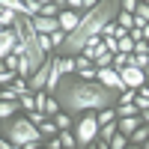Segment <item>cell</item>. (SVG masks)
Returning <instances> with one entry per match:
<instances>
[{
	"mask_svg": "<svg viewBox=\"0 0 149 149\" xmlns=\"http://www.w3.org/2000/svg\"><path fill=\"white\" fill-rule=\"evenodd\" d=\"M54 98L60 102V110H66L72 116H81L86 110H102V107H113L119 90L98 84V81H81L78 74H66L60 86L54 90Z\"/></svg>",
	"mask_w": 149,
	"mask_h": 149,
	"instance_id": "obj_1",
	"label": "cell"
},
{
	"mask_svg": "<svg viewBox=\"0 0 149 149\" xmlns=\"http://www.w3.org/2000/svg\"><path fill=\"white\" fill-rule=\"evenodd\" d=\"M0 134H3L6 140H12L15 146H21V149H36V146H42V140H45L42 131L36 128L24 113H15L12 119H6Z\"/></svg>",
	"mask_w": 149,
	"mask_h": 149,
	"instance_id": "obj_2",
	"label": "cell"
},
{
	"mask_svg": "<svg viewBox=\"0 0 149 149\" xmlns=\"http://www.w3.org/2000/svg\"><path fill=\"white\" fill-rule=\"evenodd\" d=\"M74 140H78V149H86L95 137H98V119H95V110H86V113L74 116Z\"/></svg>",
	"mask_w": 149,
	"mask_h": 149,
	"instance_id": "obj_3",
	"label": "cell"
},
{
	"mask_svg": "<svg viewBox=\"0 0 149 149\" xmlns=\"http://www.w3.org/2000/svg\"><path fill=\"white\" fill-rule=\"evenodd\" d=\"M51 66H54V54H48V57H45V63H42V66H39V69H36L30 78H27V86H30L33 93H36V90H45L48 74H51Z\"/></svg>",
	"mask_w": 149,
	"mask_h": 149,
	"instance_id": "obj_4",
	"label": "cell"
},
{
	"mask_svg": "<svg viewBox=\"0 0 149 149\" xmlns=\"http://www.w3.org/2000/svg\"><path fill=\"white\" fill-rule=\"evenodd\" d=\"M116 72H119L122 86H128V90H137V86H143V84H146L143 69H137V66H122V69H116Z\"/></svg>",
	"mask_w": 149,
	"mask_h": 149,
	"instance_id": "obj_5",
	"label": "cell"
},
{
	"mask_svg": "<svg viewBox=\"0 0 149 149\" xmlns=\"http://www.w3.org/2000/svg\"><path fill=\"white\" fill-rule=\"evenodd\" d=\"M74 74H78L81 81H95L98 69H95V63H93L90 57H84V54H74Z\"/></svg>",
	"mask_w": 149,
	"mask_h": 149,
	"instance_id": "obj_6",
	"label": "cell"
},
{
	"mask_svg": "<svg viewBox=\"0 0 149 149\" xmlns=\"http://www.w3.org/2000/svg\"><path fill=\"white\" fill-rule=\"evenodd\" d=\"M95 81L98 84H104V86H110V90H125L122 86V81H119V72L113 69V66H107V69H98V74H95Z\"/></svg>",
	"mask_w": 149,
	"mask_h": 149,
	"instance_id": "obj_7",
	"label": "cell"
},
{
	"mask_svg": "<svg viewBox=\"0 0 149 149\" xmlns=\"http://www.w3.org/2000/svg\"><path fill=\"white\" fill-rule=\"evenodd\" d=\"M15 45H18V33L12 30V27H3V30H0V60L9 57Z\"/></svg>",
	"mask_w": 149,
	"mask_h": 149,
	"instance_id": "obj_8",
	"label": "cell"
},
{
	"mask_svg": "<svg viewBox=\"0 0 149 149\" xmlns=\"http://www.w3.org/2000/svg\"><path fill=\"white\" fill-rule=\"evenodd\" d=\"M57 21H60V30H66V33H72L74 27L81 24V12H72V9H60V15H57Z\"/></svg>",
	"mask_w": 149,
	"mask_h": 149,
	"instance_id": "obj_9",
	"label": "cell"
},
{
	"mask_svg": "<svg viewBox=\"0 0 149 149\" xmlns=\"http://www.w3.org/2000/svg\"><path fill=\"white\" fill-rule=\"evenodd\" d=\"M102 51H104V45H102V36H90V39H86V42L81 45V54H84V57H90V60H95Z\"/></svg>",
	"mask_w": 149,
	"mask_h": 149,
	"instance_id": "obj_10",
	"label": "cell"
},
{
	"mask_svg": "<svg viewBox=\"0 0 149 149\" xmlns=\"http://www.w3.org/2000/svg\"><path fill=\"white\" fill-rule=\"evenodd\" d=\"M51 119H54V125H57L60 131H72V128H74V116H72V113H66V110H57Z\"/></svg>",
	"mask_w": 149,
	"mask_h": 149,
	"instance_id": "obj_11",
	"label": "cell"
},
{
	"mask_svg": "<svg viewBox=\"0 0 149 149\" xmlns=\"http://www.w3.org/2000/svg\"><path fill=\"white\" fill-rule=\"evenodd\" d=\"M137 125H140V113H137V116H116V128H119L122 134H131Z\"/></svg>",
	"mask_w": 149,
	"mask_h": 149,
	"instance_id": "obj_12",
	"label": "cell"
},
{
	"mask_svg": "<svg viewBox=\"0 0 149 149\" xmlns=\"http://www.w3.org/2000/svg\"><path fill=\"white\" fill-rule=\"evenodd\" d=\"M15 113H21V104L18 102H0V119H12V116H15Z\"/></svg>",
	"mask_w": 149,
	"mask_h": 149,
	"instance_id": "obj_13",
	"label": "cell"
},
{
	"mask_svg": "<svg viewBox=\"0 0 149 149\" xmlns=\"http://www.w3.org/2000/svg\"><path fill=\"white\" fill-rule=\"evenodd\" d=\"M140 24H149V3L137 0V9H134V27H140Z\"/></svg>",
	"mask_w": 149,
	"mask_h": 149,
	"instance_id": "obj_14",
	"label": "cell"
},
{
	"mask_svg": "<svg viewBox=\"0 0 149 149\" xmlns=\"http://www.w3.org/2000/svg\"><path fill=\"white\" fill-rule=\"evenodd\" d=\"M57 69L63 72V78L66 74H74V57H60L57 54Z\"/></svg>",
	"mask_w": 149,
	"mask_h": 149,
	"instance_id": "obj_15",
	"label": "cell"
},
{
	"mask_svg": "<svg viewBox=\"0 0 149 149\" xmlns=\"http://www.w3.org/2000/svg\"><path fill=\"white\" fill-rule=\"evenodd\" d=\"M146 137H149V125H146V122H140V125L128 134V140H131V143H143Z\"/></svg>",
	"mask_w": 149,
	"mask_h": 149,
	"instance_id": "obj_16",
	"label": "cell"
},
{
	"mask_svg": "<svg viewBox=\"0 0 149 149\" xmlns=\"http://www.w3.org/2000/svg\"><path fill=\"white\" fill-rule=\"evenodd\" d=\"M95 119H98V125H107V122L116 119V110L113 107H102V110H95Z\"/></svg>",
	"mask_w": 149,
	"mask_h": 149,
	"instance_id": "obj_17",
	"label": "cell"
},
{
	"mask_svg": "<svg viewBox=\"0 0 149 149\" xmlns=\"http://www.w3.org/2000/svg\"><path fill=\"white\" fill-rule=\"evenodd\" d=\"M113 110H116V116H137V113H140L134 102H131V104H119V102H116V104H113Z\"/></svg>",
	"mask_w": 149,
	"mask_h": 149,
	"instance_id": "obj_18",
	"label": "cell"
},
{
	"mask_svg": "<svg viewBox=\"0 0 149 149\" xmlns=\"http://www.w3.org/2000/svg\"><path fill=\"white\" fill-rule=\"evenodd\" d=\"M128 143H131V140H128V134H122V131H116L113 137L107 140V146H110V149H125Z\"/></svg>",
	"mask_w": 149,
	"mask_h": 149,
	"instance_id": "obj_19",
	"label": "cell"
},
{
	"mask_svg": "<svg viewBox=\"0 0 149 149\" xmlns=\"http://www.w3.org/2000/svg\"><path fill=\"white\" fill-rule=\"evenodd\" d=\"M15 18H18V12L0 6V30H3V27H12V24H15Z\"/></svg>",
	"mask_w": 149,
	"mask_h": 149,
	"instance_id": "obj_20",
	"label": "cell"
},
{
	"mask_svg": "<svg viewBox=\"0 0 149 149\" xmlns=\"http://www.w3.org/2000/svg\"><path fill=\"white\" fill-rule=\"evenodd\" d=\"M116 131H119V128H116V119L107 122V125H98V140H110Z\"/></svg>",
	"mask_w": 149,
	"mask_h": 149,
	"instance_id": "obj_21",
	"label": "cell"
},
{
	"mask_svg": "<svg viewBox=\"0 0 149 149\" xmlns=\"http://www.w3.org/2000/svg\"><path fill=\"white\" fill-rule=\"evenodd\" d=\"M116 24H119V27H125V30H131L134 27V12H116Z\"/></svg>",
	"mask_w": 149,
	"mask_h": 149,
	"instance_id": "obj_22",
	"label": "cell"
},
{
	"mask_svg": "<svg viewBox=\"0 0 149 149\" xmlns=\"http://www.w3.org/2000/svg\"><path fill=\"white\" fill-rule=\"evenodd\" d=\"M39 131H42V137H54V134H60V128L54 125V119H51V116H48V119H42Z\"/></svg>",
	"mask_w": 149,
	"mask_h": 149,
	"instance_id": "obj_23",
	"label": "cell"
},
{
	"mask_svg": "<svg viewBox=\"0 0 149 149\" xmlns=\"http://www.w3.org/2000/svg\"><path fill=\"white\" fill-rule=\"evenodd\" d=\"M57 137H60V143H63V149H78V140H74V131H60Z\"/></svg>",
	"mask_w": 149,
	"mask_h": 149,
	"instance_id": "obj_24",
	"label": "cell"
},
{
	"mask_svg": "<svg viewBox=\"0 0 149 149\" xmlns=\"http://www.w3.org/2000/svg\"><path fill=\"white\" fill-rule=\"evenodd\" d=\"M93 63H95V69H107L110 63H113V54H110V51H102V54L93 60Z\"/></svg>",
	"mask_w": 149,
	"mask_h": 149,
	"instance_id": "obj_25",
	"label": "cell"
},
{
	"mask_svg": "<svg viewBox=\"0 0 149 149\" xmlns=\"http://www.w3.org/2000/svg\"><path fill=\"white\" fill-rule=\"evenodd\" d=\"M39 15H45V18H57V15H60V6H57V3H45V6H39Z\"/></svg>",
	"mask_w": 149,
	"mask_h": 149,
	"instance_id": "obj_26",
	"label": "cell"
},
{
	"mask_svg": "<svg viewBox=\"0 0 149 149\" xmlns=\"http://www.w3.org/2000/svg\"><path fill=\"white\" fill-rule=\"evenodd\" d=\"M0 6H3V9H12V12H18V15H21V12H24V0H0Z\"/></svg>",
	"mask_w": 149,
	"mask_h": 149,
	"instance_id": "obj_27",
	"label": "cell"
},
{
	"mask_svg": "<svg viewBox=\"0 0 149 149\" xmlns=\"http://www.w3.org/2000/svg\"><path fill=\"white\" fill-rule=\"evenodd\" d=\"M116 48L122 54H131L134 51V42H131V36H122V39H116Z\"/></svg>",
	"mask_w": 149,
	"mask_h": 149,
	"instance_id": "obj_28",
	"label": "cell"
},
{
	"mask_svg": "<svg viewBox=\"0 0 149 149\" xmlns=\"http://www.w3.org/2000/svg\"><path fill=\"white\" fill-rule=\"evenodd\" d=\"M9 86H12V90H15L18 95H24V93H33V90H30V86H27V81H24V78H15V81H12Z\"/></svg>",
	"mask_w": 149,
	"mask_h": 149,
	"instance_id": "obj_29",
	"label": "cell"
},
{
	"mask_svg": "<svg viewBox=\"0 0 149 149\" xmlns=\"http://www.w3.org/2000/svg\"><path fill=\"white\" fill-rule=\"evenodd\" d=\"M0 102H18V93L12 86H0Z\"/></svg>",
	"mask_w": 149,
	"mask_h": 149,
	"instance_id": "obj_30",
	"label": "cell"
},
{
	"mask_svg": "<svg viewBox=\"0 0 149 149\" xmlns=\"http://www.w3.org/2000/svg\"><path fill=\"white\" fill-rule=\"evenodd\" d=\"M24 116H27V119L33 122V125H36V128H39V125H42V119H48V116L42 113V110H27V113H24Z\"/></svg>",
	"mask_w": 149,
	"mask_h": 149,
	"instance_id": "obj_31",
	"label": "cell"
},
{
	"mask_svg": "<svg viewBox=\"0 0 149 149\" xmlns=\"http://www.w3.org/2000/svg\"><path fill=\"white\" fill-rule=\"evenodd\" d=\"M66 36H69L66 30H54V33H51V45H54V51H57V48L66 42Z\"/></svg>",
	"mask_w": 149,
	"mask_h": 149,
	"instance_id": "obj_32",
	"label": "cell"
},
{
	"mask_svg": "<svg viewBox=\"0 0 149 149\" xmlns=\"http://www.w3.org/2000/svg\"><path fill=\"white\" fill-rule=\"evenodd\" d=\"M113 69H122V66H128V54H122V51H116L113 54V63H110Z\"/></svg>",
	"mask_w": 149,
	"mask_h": 149,
	"instance_id": "obj_33",
	"label": "cell"
},
{
	"mask_svg": "<svg viewBox=\"0 0 149 149\" xmlns=\"http://www.w3.org/2000/svg\"><path fill=\"white\" fill-rule=\"evenodd\" d=\"M39 48H42L45 54H54V45H51V36H42V33H39Z\"/></svg>",
	"mask_w": 149,
	"mask_h": 149,
	"instance_id": "obj_34",
	"label": "cell"
},
{
	"mask_svg": "<svg viewBox=\"0 0 149 149\" xmlns=\"http://www.w3.org/2000/svg\"><path fill=\"white\" fill-rule=\"evenodd\" d=\"M3 63H6V69H9V72H15V74H18V54L3 57Z\"/></svg>",
	"mask_w": 149,
	"mask_h": 149,
	"instance_id": "obj_35",
	"label": "cell"
},
{
	"mask_svg": "<svg viewBox=\"0 0 149 149\" xmlns=\"http://www.w3.org/2000/svg\"><path fill=\"white\" fill-rule=\"evenodd\" d=\"M42 143H45L48 149H63V143H60V137H57V134H54V137H45Z\"/></svg>",
	"mask_w": 149,
	"mask_h": 149,
	"instance_id": "obj_36",
	"label": "cell"
},
{
	"mask_svg": "<svg viewBox=\"0 0 149 149\" xmlns=\"http://www.w3.org/2000/svg\"><path fill=\"white\" fill-rule=\"evenodd\" d=\"M119 9L122 12H134L137 9V0H119Z\"/></svg>",
	"mask_w": 149,
	"mask_h": 149,
	"instance_id": "obj_37",
	"label": "cell"
},
{
	"mask_svg": "<svg viewBox=\"0 0 149 149\" xmlns=\"http://www.w3.org/2000/svg\"><path fill=\"white\" fill-rule=\"evenodd\" d=\"M113 33H116V21H107L104 27H102V33H98V36H113Z\"/></svg>",
	"mask_w": 149,
	"mask_h": 149,
	"instance_id": "obj_38",
	"label": "cell"
},
{
	"mask_svg": "<svg viewBox=\"0 0 149 149\" xmlns=\"http://www.w3.org/2000/svg\"><path fill=\"white\" fill-rule=\"evenodd\" d=\"M140 33H143V42H149V24H140Z\"/></svg>",
	"mask_w": 149,
	"mask_h": 149,
	"instance_id": "obj_39",
	"label": "cell"
},
{
	"mask_svg": "<svg viewBox=\"0 0 149 149\" xmlns=\"http://www.w3.org/2000/svg\"><path fill=\"white\" fill-rule=\"evenodd\" d=\"M140 122H146V125H149V110H140Z\"/></svg>",
	"mask_w": 149,
	"mask_h": 149,
	"instance_id": "obj_40",
	"label": "cell"
},
{
	"mask_svg": "<svg viewBox=\"0 0 149 149\" xmlns=\"http://www.w3.org/2000/svg\"><path fill=\"white\" fill-rule=\"evenodd\" d=\"M95 3H98V0H84V9H93Z\"/></svg>",
	"mask_w": 149,
	"mask_h": 149,
	"instance_id": "obj_41",
	"label": "cell"
},
{
	"mask_svg": "<svg viewBox=\"0 0 149 149\" xmlns=\"http://www.w3.org/2000/svg\"><path fill=\"white\" fill-rule=\"evenodd\" d=\"M143 78H146V84H149V63L143 66Z\"/></svg>",
	"mask_w": 149,
	"mask_h": 149,
	"instance_id": "obj_42",
	"label": "cell"
},
{
	"mask_svg": "<svg viewBox=\"0 0 149 149\" xmlns=\"http://www.w3.org/2000/svg\"><path fill=\"white\" fill-rule=\"evenodd\" d=\"M33 3H39V6H45V3H54V0H33Z\"/></svg>",
	"mask_w": 149,
	"mask_h": 149,
	"instance_id": "obj_43",
	"label": "cell"
},
{
	"mask_svg": "<svg viewBox=\"0 0 149 149\" xmlns=\"http://www.w3.org/2000/svg\"><path fill=\"white\" fill-rule=\"evenodd\" d=\"M54 3H57V6H60V9H66V0H54Z\"/></svg>",
	"mask_w": 149,
	"mask_h": 149,
	"instance_id": "obj_44",
	"label": "cell"
},
{
	"mask_svg": "<svg viewBox=\"0 0 149 149\" xmlns=\"http://www.w3.org/2000/svg\"><path fill=\"white\" fill-rule=\"evenodd\" d=\"M125 149H140V143H128V146H125Z\"/></svg>",
	"mask_w": 149,
	"mask_h": 149,
	"instance_id": "obj_45",
	"label": "cell"
},
{
	"mask_svg": "<svg viewBox=\"0 0 149 149\" xmlns=\"http://www.w3.org/2000/svg\"><path fill=\"white\" fill-rule=\"evenodd\" d=\"M140 149H149V137H146V140H143V143H140Z\"/></svg>",
	"mask_w": 149,
	"mask_h": 149,
	"instance_id": "obj_46",
	"label": "cell"
},
{
	"mask_svg": "<svg viewBox=\"0 0 149 149\" xmlns=\"http://www.w3.org/2000/svg\"><path fill=\"white\" fill-rule=\"evenodd\" d=\"M86 149H98V146H95V140H93V143H90V146H86Z\"/></svg>",
	"mask_w": 149,
	"mask_h": 149,
	"instance_id": "obj_47",
	"label": "cell"
},
{
	"mask_svg": "<svg viewBox=\"0 0 149 149\" xmlns=\"http://www.w3.org/2000/svg\"><path fill=\"white\" fill-rule=\"evenodd\" d=\"M0 131H3V119H0Z\"/></svg>",
	"mask_w": 149,
	"mask_h": 149,
	"instance_id": "obj_48",
	"label": "cell"
},
{
	"mask_svg": "<svg viewBox=\"0 0 149 149\" xmlns=\"http://www.w3.org/2000/svg\"><path fill=\"white\" fill-rule=\"evenodd\" d=\"M143 3H149V0H143Z\"/></svg>",
	"mask_w": 149,
	"mask_h": 149,
	"instance_id": "obj_49",
	"label": "cell"
}]
</instances>
